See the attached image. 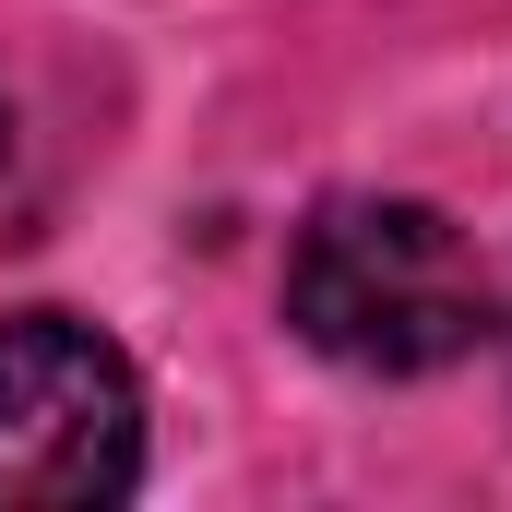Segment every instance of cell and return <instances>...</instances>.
Listing matches in <instances>:
<instances>
[{
  "mask_svg": "<svg viewBox=\"0 0 512 512\" xmlns=\"http://www.w3.org/2000/svg\"><path fill=\"white\" fill-rule=\"evenodd\" d=\"M286 322L346 370L417 382V370H453V358L489 346V274H477L465 227L441 203L346 191L286 251Z\"/></svg>",
  "mask_w": 512,
  "mask_h": 512,
  "instance_id": "obj_1",
  "label": "cell"
},
{
  "mask_svg": "<svg viewBox=\"0 0 512 512\" xmlns=\"http://www.w3.org/2000/svg\"><path fill=\"white\" fill-rule=\"evenodd\" d=\"M143 477V382L131 358L72 322H0V512H96Z\"/></svg>",
  "mask_w": 512,
  "mask_h": 512,
  "instance_id": "obj_2",
  "label": "cell"
}]
</instances>
